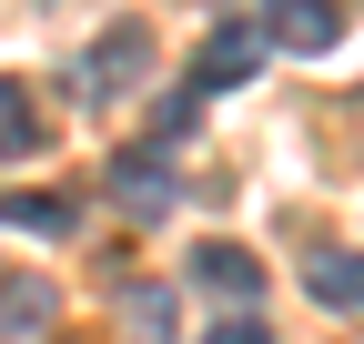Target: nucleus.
<instances>
[{
  "label": "nucleus",
  "instance_id": "5",
  "mask_svg": "<svg viewBox=\"0 0 364 344\" xmlns=\"http://www.w3.org/2000/svg\"><path fill=\"white\" fill-rule=\"evenodd\" d=\"M112 203L132 213V223H162V213H172V172H162L152 152H122V162H112Z\"/></svg>",
  "mask_w": 364,
  "mask_h": 344
},
{
  "label": "nucleus",
  "instance_id": "11",
  "mask_svg": "<svg viewBox=\"0 0 364 344\" xmlns=\"http://www.w3.org/2000/svg\"><path fill=\"white\" fill-rule=\"evenodd\" d=\"M203 344H273V324H263V314H223Z\"/></svg>",
  "mask_w": 364,
  "mask_h": 344
},
{
  "label": "nucleus",
  "instance_id": "6",
  "mask_svg": "<svg viewBox=\"0 0 364 344\" xmlns=\"http://www.w3.org/2000/svg\"><path fill=\"white\" fill-rule=\"evenodd\" d=\"M304 294H314V304H324V314H364V253H314V264H304Z\"/></svg>",
  "mask_w": 364,
  "mask_h": 344
},
{
  "label": "nucleus",
  "instance_id": "10",
  "mask_svg": "<svg viewBox=\"0 0 364 344\" xmlns=\"http://www.w3.org/2000/svg\"><path fill=\"white\" fill-rule=\"evenodd\" d=\"M132 334H142V344H172V304H162V294H132Z\"/></svg>",
  "mask_w": 364,
  "mask_h": 344
},
{
  "label": "nucleus",
  "instance_id": "9",
  "mask_svg": "<svg viewBox=\"0 0 364 344\" xmlns=\"http://www.w3.org/2000/svg\"><path fill=\"white\" fill-rule=\"evenodd\" d=\"M0 223H21V233H71V203H51V193H11V203H0Z\"/></svg>",
  "mask_w": 364,
  "mask_h": 344
},
{
  "label": "nucleus",
  "instance_id": "3",
  "mask_svg": "<svg viewBox=\"0 0 364 344\" xmlns=\"http://www.w3.org/2000/svg\"><path fill=\"white\" fill-rule=\"evenodd\" d=\"M61 324V284H41V274H0V344H41Z\"/></svg>",
  "mask_w": 364,
  "mask_h": 344
},
{
  "label": "nucleus",
  "instance_id": "2",
  "mask_svg": "<svg viewBox=\"0 0 364 344\" xmlns=\"http://www.w3.org/2000/svg\"><path fill=\"white\" fill-rule=\"evenodd\" d=\"M142 61H152V31H142V21H112V31L81 51V102H112Z\"/></svg>",
  "mask_w": 364,
  "mask_h": 344
},
{
  "label": "nucleus",
  "instance_id": "1",
  "mask_svg": "<svg viewBox=\"0 0 364 344\" xmlns=\"http://www.w3.org/2000/svg\"><path fill=\"white\" fill-rule=\"evenodd\" d=\"M253 31L273 41V51H304V61H324L334 41H344V0H253Z\"/></svg>",
  "mask_w": 364,
  "mask_h": 344
},
{
  "label": "nucleus",
  "instance_id": "7",
  "mask_svg": "<svg viewBox=\"0 0 364 344\" xmlns=\"http://www.w3.org/2000/svg\"><path fill=\"white\" fill-rule=\"evenodd\" d=\"M51 142V112L31 102V81H0V162H31Z\"/></svg>",
  "mask_w": 364,
  "mask_h": 344
},
{
  "label": "nucleus",
  "instance_id": "8",
  "mask_svg": "<svg viewBox=\"0 0 364 344\" xmlns=\"http://www.w3.org/2000/svg\"><path fill=\"white\" fill-rule=\"evenodd\" d=\"M203 284H213V294H243V314H253V294H263V264H253L243 243H203Z\"/></svg>",
  "mask_w": 364,
  "mask_h": 344
},
{
  "label": "nucleus",
  "instance_id": "4",
  "mask_svg": "<svg viewBox=\"0 0 364 344\" xmlns=\"http://www.w3.org/2000/svg\"><path fill=\"white\" fill-rule=\"evenodd\" d=\"M253 61H263V31H253V21L213 31L203 51H193V102H203V92H233V81H253Z\"/></svg>",
  "mask_w": 364,
  "mask_h": 344
}]
</instances>
